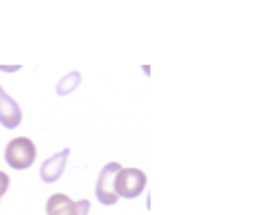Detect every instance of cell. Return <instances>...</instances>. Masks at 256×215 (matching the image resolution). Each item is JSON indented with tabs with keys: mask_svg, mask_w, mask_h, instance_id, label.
I'll use <instances>...</instances> for the list:
<instances>
[{
	"mask_svg": "<svg viewBox=\"0 0 256 215\" xmlns=\"http://www.w3.org/2000/svg\"><path fill=\"white\" fill-rule=\"evenodd\" d=\"M22 123V108L12 94H7V90L0 83V126L14 130Z\"/></svg>",
	"mask_w": 256,
	"mask_h": 215,
	"instance_id": "obj_6",
	"label": "cell"
},
{
	"mask_svg": "<svg viewBox=\"0 0 256 215\" xmlns=\"http://www.w3.org/2000/svg\"><path fill=\"white\" fill-rule=\"evenodd\" d=\"M22 65H0V72H7V74H14V72H20Z\"/></svg>",
	"mask_w": 256,
	"mask_h": 215,
	"instance_id": "obj_9",
	"label": "cell"
},
{
	"mask_svg": "<svg viewBox=\"0 0 256 215\" xmlns=\"http://www.w3.org/2000/svg\"><path fill=\"white\" fill-rule=\"evenodd\" d=\"M0 200H2V195H0Z\"/></svg>",
	"mask_w": 256,
	"mask_h": 215,
	"instance_id": "obj_10",
	"label": "cell"
},
{
	"mask_svg": "<svg viewBox=\"0 0 256 215\" xmlns=\"http://www.w3.org/2000/svg\"><path fill=\"white\" fill-rule=\"evenodd\" d=\"M122 164L120 162H108L106 166L99 171V177H97V184H94V198H97L99 204L104 207H115L120 202L115 193V177L120 173Z\"/></svg>",
	"mask_w": 256,
	"mask_h": 215,
	"instance_id": "obj_3",
	"label": "cell"
},
{
	"mask_svg": "<svg viewBox=\"0 0 256 215\" xmlns=\"http://www.w3.org/2000/svg\"><path fill=\"white\" fill-rule=\"evenodd\" d=\"M68 162H70V148H63V150H58V153H54L52 157H48L38 168L40 182H45V184L58 182L63 177V173H66Z\"/></svg>",
	"mask_w": 256,
	"mask_h": 215,
	"instance_id": "obj_5",
	"label": "cell"
},
{
	"mask_svg": "<svg viewBox=\"0 0 256 215\" xmlns=\"http://www.w3.org/2000/svg\"><path fill=\"white\" fill-rule=\"evenodd\" d=\"M48 215H88L90 200H70L66 193H54L45 202Z\"/></svg>",
	"mask_w": 256,
	"mask_h": 215,
	"instance_id": "obj_4",
	"label": "cell"
},
{
	"mask_svg": "<svg viewBox=\"0 0 256 215\" xmlns=\"http://www.w3.org/2000/svg\"><path fill=\"white\" fill-rule=\"evenodd\" d=\"M146 186H148V177H146V173L142 171V168H120V173H117L115 177V193L117 198H124V200H135L140 198L142 193L146 191Z\"/></svg>",
	"mask_w": 256,
	"mask_h": 215,
	"instance_id": "obj_2",
	"label": "cell"
},
{
	"mask_svg": "<svg viewBox=\"0 0 256 215\" xmlns=\"http://www.w3.org/2000/svg\"><path fill=\"white\" fill-rule=\"evenodd\" d=\"M79 85H81V72L72 70V72H68V74H63L61 79H58L56 94L58 97H70V94H74L76 90H79Z\"/></svg>",
	"mask_w": 256,
	"mask_h": 215,
	"instance_id": "obj_7",
	"label": "cell"
},
{
	"mask_svg": "<svg viewBox=\"0 0 256 215\" xmlns=\"http://www.w3.org/2000/svg\"><path fill=\"white\" fill-rule=\"evenodd\" d=\"M9 184H12V182H9V175L4 171H0V195H4L9 191Z\"/></svg>",
	"mask_w": 256,
	"mask_h": 215,
	"instance_id": "obj_8",
	"label": "cell"
},
{
	"mask_svg": "<svg viewBox=\"0 0 256 215\" xmlns=\"http://www.w3.org/2000/svg\"><path fill=\"white\" fill-rule=\"evenodd\" d=\"M38 148L30 137H16L4 146V162L9 168L14 171H27V168L34 166Z\"/></svg>",
	"mask_w": 256,
	"mask_h": 215,
	"instance_id": "obj_1",
	"label": "cell"
}]
</instances>
